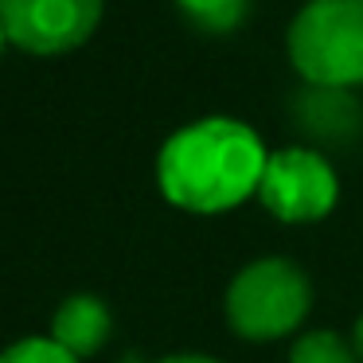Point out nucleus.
Here are the masks:
<instances>
[{
	"label": "nucleus",
	"instance_id": "1",
	"mask_svg": "<svg viewBox=\"0 0 363 363\" xmlns=\"http://www.w3.org/2000/svg\"><path fill=\"white\" fill-rule=\"evenodd\" d=\"M266 160L269 152L250 125L203 118L164 141L157 157V184L168 203L196 215H219L262 188Z\"/></svg>",
	"mask_w": 363,
	"mask_h": 363
},
{
	"label": "nucleus",
	"instance_id": "2",
	"mask_svg": "<svg viewBox=\"0 0 363 363\" xmlns=\"http://www.w3.org/2000/svg\"><path fill=\"white\" fill-rule=\"evenodd\" d=\"M289 59L320 90L363 86V0H308L289 24Z\"/></svg>",
	"mask_w": 363,
	"mask_h": 363
},
{
	"label": "nucleus",
	"instance_id": "3",
	"mask_svg": "<svg viewBox=\"0 0 363 363\" xmlns=\"http://www.w3.org/2000/svg\"><path fill=\"white\" fill-rule=\"evenodd\" d=\"M313 285L289 258H258L227 289V320L242 340H281L308 316Z\"/></svg>",
	"mask_w": 363,
	"mask_h": 363
},
{
	"label": "nucleus",
	"instance_id": "4",
	"mask_svg": "<svg viewBox=\"0 0 363 363\" xmlns=\"http://www.w3.org/2000/svg\"><path fill=\"white\" fill-rule=\"evenodd\" d=\"M340 184L332 164L313 149H281L266 160L258 199L281 223H316L336 207Z\"/></svg>",
	"mask_w": 363,
	"mask_h": 363
},
{
	"label": "nucleus",
	"instance_id": "5",
	"mask_svg": "<svg viewBox=\"0 0 363 363\" xmlns=\"http://www.w3.org/2000/svg\"><path fill=\"white\" fill-rule=\"evenodd\" d=\"M102 0H0V24L32 55H67L94 35Z\"/></svg>",
	"mask_w": 363,
	"mask_h": 363
},
{
	"label": "nucleus",
	"instance_id": "6",
	"mask_svg": "<svg viewBox=\"0 0 363 363\" xmlns=\"http://www.w3.org/2000/svg\"><path fill=\"white\" fill-rule=\"evenodd\" d=\"M110 308L102 305V297H90V293H74L51 316V340L59 347L74 355V359H86L98 347L110 340Z\"/></svg>",
	"mask_w": 363,
	"mask_h": 363
},
{
	"label": "nucleus",
	"instance_id": "7",
	"mask_svg": "<svg viewBox=\"0 0 363 363\" xmlns=\"http://www.w3.org/2000/svg\"><path fill=\"white\" fill-rule=\"evenodd\" d=\"M184 16L199 24L203 32H235L246 16H250L254 0H176Z\"/></svg>",
	"mask_w": 363,
	"mask_h": 363
},
{
	"label": "nucleus",
	"instance_id": "8",
	"mask_svg": "<svg viewBox=\"0 0 363 363\" xmlns=\"http://www.w3.org/2000/svg\"><path fill=\"white\" fill-rule=\"evenodd\" d=\"M289 363H359V355H355V347L340 332L316 328V332H305L293 344Z\"/></svg>",
	"mask_w": 363,
	"mask_h": 363
},
{
	"label": "nucleus",
	"instance_id": "9",
	"mask_svg": "<svg viewBox=\"0 0 363 363\" xmlns=\"http://www.w3.org/2000/svg\"><path fill=\"white\" fill-rule=\"evenodd\" d=\"M0 363H79L67 347H59L51 336H32L0 352Z\"/></svg>",
	"mask_w": 363,
	"mask_h": 363
},
{
	"label": "nucleus",
	"instance_id": "10",
	"mask_svg": "<svg viewBox=\"0 0 363 363\" xmlns=\"http://www.w3.org/2000/svg\"><path fill=\"white\" fill-rule=\"evenodd\" d=\"M160 363H219V359H211V355H168Z\"/></svg>",
	"mask_w": 363,
	"mask_h": 363
},
{
	"label": "nucleus",
	"instance_id": "11",
	"mask_svg": "<svg viewBox=\"0 0 363 363\" xmlns=\"http://www.w3.org/2000/svg\"><path fill=\"white\" fill-rule=\"evenodd\" d=\"M355 355H359V363H363V316H359V320H355Z\"/></svg>",
	"mask_w": 363,
	"mask_h": 363
},
{
	"label": "nucleus",
	"instance_id": "12",
	"mask_svg": "<svg viewBox=\"0 0 363 363\" xmlns=\"http://www.w3.org/2000/svg\"><path fill=\"white\" fill-rule=\"evenodd\" d=\"M4 40H9V35H4V24H0V48H4Z\"/></svg>",
	"mask_w": 363,
	"mask_h": 363
}]
</instances>
